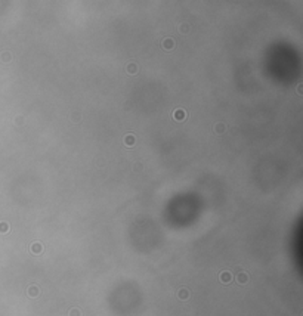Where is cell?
Wrapping results in <instances>:
<instances>
[{"label": "cell", "instance_id": "1", "mask_svg": "<svg viewBox=\"0 0 303 316\" xmlns=\"http://www.w3.org/2000/svg\"><path fill=\"white\" fill-rule=\"evenodd\" d=\"M219 279H220L223 284H229L231 281H232V275H231L229 272H222L220 276H219Z\"/></svg>", "mask_w": 303, "mask_h": 316}, {"label": "cell", "instance_id": "2", "mask_svg": "<svg viewBox=\"0 0 303 316\" xmlns=\"http://www.w3.org/2000/svg\"><path fill=\"white\" fill-rule=\"evenodd\" d=\"M237 281H238V284L244 285V284L249 281V275H247L245 272H240V273H238V276H237Z\"/></svg>", "mask_w": 303, "mask_h": 316}, {"label": "cell", "instance_id": "11", "mask_svg": "<svg viewBox=\"0 0 303 316\" xmlns=\"http://www.w3.org/2000/svg\"><path fill=\"white\" fill-rule=\"evenodd\" d=\"M223 130H225V126H223V124H217V126H216V132H217V133H219V132H223Z\"/></svg>", "mask_w": 303, "mask_h": 316}, {"label": "cell", "instance_id": "3", "mask_svg": "<svg viewBox=\"0 0 303 316\" xmlns=\"http://www.w3.org/2000/svg\"><path fill=\"white\" fill-rule=\"evenodd\" d=\"M173 117H175L176 120H183V118H186V112H185L183 109H176L175 112H173Z\"/></svg>", "mask_w": 303, "mask_h": 316}, {"label": "cell", "instance_id": "10", "mask_svg": "<svg viewBox=\"0 0 303 316\" xmlns=\"http://www.w3.org/2000/svg\"><path fill=\"white\" fill-rule=\"evenodd\" d=\"M126 141H127V143H129V145H132V143L135 142V139H133V136H132V135H129L127 137L124 139V142H126Z\"/></svg>", "mask_w": 303, "mask_h": 316}, {"label": "cell", "instance_id": "7", "mask_svg": "<svg viewBox=\"0 0 303 316\" xmlns=\"http://www.w3.org/2000/svg\"><path fill=\"white\" fill-rule=\"evenodd\" d=\"M28 296L30 297H37L39 296V288H37L36 285L30 287V288H28Z\"/></svg>", "mask_w": 303, "mask_h": 316}, {"label": "cell", "instance_id": "6", "mask_svg": "<svg viewBox=\"0 0 303 316\" xmlns=\"http://www.w3.org/2000/svg\"><path fill=\"white\" fill-rule=\"evenodd\" d=\"M41 250H43V247L40 245V242H34L33 245H31V251H33L34 254H39V253H41Z\"/></svg>", "mask_w": 303, "mask_h": 316}, {"label": "cell", "instance_id": "9", "mask_svg": "<svg viewBox=\"0 0 303 316\" xmlns=\"http://www.w3.org/2000/svg\"><path fill=\"white\" fill-rule=\"evenodd\" d=\"M7 230H9V225H6V223L0 225V232H2V234H6Z\"/></svg>", "mask_w": 303, "mask_h": 316}, {"label": "cell", "instance_id": "8", "mask_svg": "<svg viewBox=\"0 0 303 316\" xmlns=\"http://www.w3.org/2000/svg\"><path fill=\"white\" fill-rule=\"evenodd\" d=\"M68 315H70V316H81V312L79 309H75V307H74V309L70 310V313H68Z\"/></svg>", "mask_w": 303, "mask_h": 316}, {"label": "cell", "instance_id": "12", "mask_svg": "<svg viewBox=\"0 0 303 316\" xmlns=\"http://www.w3.org/2000/svg\"><path fill=\"white\" fill-rule=\"evenodd\" d=\"M135 67H136V65H133V64H130V65H129V68H127V70H129V73H135L136 70H138V68H135Z\"/></svg>", "mask_w": 303, "mask_h": 316}, {"label": "cell", "instance_id": "5", "mask_svg": "<svg viewBox=\"0 0 303 316\" xmlns=\"http://www.w3.org/2000/svg\"><path fill=\"white\" fill-rule=\"evenodd\" d=\"M177 297L181 298V300H186L189 297V291L186 288H181L179 289V293H177Z\"/></svg>", "mask_w": 303, "mask_h": 316}, {"label": "cell", "instance_id": "4", "mask_svg": "<svg viewBox=\"0 0 303 316\" xmlns=\"http://www.w3.org/2000/svg\"><path fill=\"white\" fill-rule=\"evenodd\" d=\"M163 47L167 49V50L173 49V47H175V40H172V39H164V41H163Z\"/></svg>", "mask_w": 303, "mask_h": 316}]
</instances>
